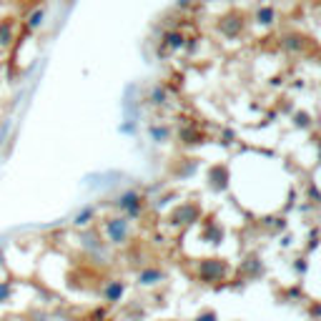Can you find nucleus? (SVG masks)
Wrapping results in <instances>:
<instances>
[{
    "label": "nucleus",
    "mask_w": 321,
    "mask_h": 321,
    "mask_svg": "<svg viewBox=\"0 0 321 321\" xmlns=\"http://www.w3.org/2000/svg\"><path fill=\"white\" fill-rule=\"evenodd\" d=\"M256 20L261 23V26H271L274 20H276V10L274 8H268V5H263L256 10Z\"/></svg>",
    "instance_id": "6"
},
{
    "label": "nucleus",
    "mask_w": 321,
    "mask_h": 321,
    "mask_svg": "<svg viewBox=\"0 0 321 321\" xmlns=\"http://www.w3.org/2000/svg\"><path fill=\"white\" fill-rule=\"evenodd\" d=\"M153 103H166V90H163V88H156V90H153Z\"/></svg>",
    "instance_id": "9"
},
{
    "label": "nucleus",
    "mask_w": 321,
    "mask_h": 321,
    "mask_svg": "<svg viewBox=\"0 0 321 321\" xmlns=\"http://www.w3.org/2000/svg\"><path fill=\"white\" fill-rule=\"evenodd\" d=\"M153 138H166V131H158V128H153Z\"/></svg>",
    "instance_id": "12"
},
{
    "label": "nucleus",
    "mask_w": 321,
    "mask_h": 321,
    "mask_svg": "<svg viewBox=\"0 0 321 321\" xmlns=\"http://www.w3.org/2000/svg\"><path fill=\"white\" fill-rule=\"evenodd\" d=\"M199 218V211H196V206H181L178 211H176V224H193Z\"/></svg>",
    "instance_id": "4"
},
{
    "label": "nucleus",
    "mask_w": 321,
    "mask_h": 321,
    "mask_svg": "<svg viewBox=\"0 0 321 321\" xmlns=\"http://www.w3.org/2000/svg\"><path fill=\"white\" fill-rule=\"evenodd\" d=\"M196 321H218V316L213 314V311H204V314H199Z\"/></svg>",
    "instance_id": "10"
},
{
    "label": "nucleus",
    "mask_w": 321,
    "mask_h": 321,
    "mask_svg": "<svg viewBox=\"0 0 321 321\" xmlns=\"http://www.w3.org/2000/svg\"><path fill=\"white\" fill-rule=\"evenodd\" d=\"M118 206H120L123 211H128L131 216H136V213L141 211V196H138V193H126V196L118 201Z\"/></svg>",
    "instance_id": "3"
},
{
    "label": "nucleus",
    "mask_w": 321,
    "mask_h": 321,
    "mask_svg": "<svg viewBox=\"0 0 321 321\" xmlns=\"http://www.w3.org/2000/svg\"><path fill=\"white\" fill-rule=\"evenodd\" d=\"M296 120H299V126H306V123H309V116L301 113V116H296Z\"/></svg>",
    "instance_id": "11"
},
{
    "label": "nucleus",
    "mask_w": 321,
    "mask_h": 321,
    "mask_svg": "<svg viewBox=\"0 0 321 321\" xmlns=\"http://www.w3.org/2000/svg\"><path fill=\"white\" fill-rule=\"evenodd\" d=\"M166 43H168L171 48H183L186 38H183L181 33H168V35H166Z\"/></svg>",
    "instance_id": "8"
},
{
    "label": "nucleus",
    "mask_w": 321,
    "mask_h": 321,
    "mask_svg": "<svg viewBox=\"0 0 321 321\" xmlns=\"http://www.w3.org/2000/svg\"><path fill=\"white\" fill-rule=\"evenodd\" d=\"M106 299H108V301H120V296H123V284H120V281H113V284H108V286H106Z\"/></svg>",
    "instance_id": "7"
},
{
    "label": "nucleus",
    "mask_w": 321,
    "mask_h": 321,
    "mask_svg": "<svg viewBox=\"0 0 321 321\" xmlns=\"http://www.w3.org/2000/svg\"><path fill=\"white\" fill-rule=\"evenodd\" d=\"M161 279H163V274H161L158 268H143L141 276H138V284H143V286H153V284H158Z\"/></svg>",
    "instance_id": "5"
},
{
    "label": "nucleus",
    "mask_w": 321,
    "mask_h": 321,
    "mask_svg": "<svg viewBox=\"0 0 321 321\" xmlns=\"http://www.w3.org/2000/svg\"><path fill=\"white\" fill-rule=\"evenodd\" d=\"M108 236L113 243H123L128 238V221L126 218H111L108 221Z\"/></svg>",
    "instance_id": "2"
},
{
    "label": "nucleus",
    "mask_w": 321,
    "mask_h": 321,
    "mask_svg": "<svg viewBox=\"0 0 321 321\" xmlns=\"http://www.w3.org/2000/svg\"><path fill=\"white\" fill-rule=\"evenodd\" d=\"M226 263L218 261V259H206V261H201V266H199V276L204 279V281H221V279H226Z\"/></svg>",
    "instance_id": "1"
}]
</instances>
